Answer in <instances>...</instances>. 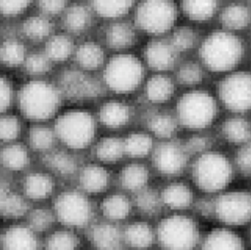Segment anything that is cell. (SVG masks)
Here are the masks:
<instances>
[{
    "mask_svg": "<svg viewBox=\"0 0 251 250\" xmlns=\"http://www.w3.org/2000/svg\"><path fill=\"white\" fill-rule=\"evenodd\" d=\"M155 233L161 250H196L202 239L197 222L182 214L165 217L156 225Z\"/></svg>",
    "mask_w": 251,
    "mask_h": 250,
    "instance_id": "cell-1",
    "label": "cell"
},
{
    "mask_svg": "<svg viewBox=\"0 0 251 250\" xmlns=\"http://www.w3.org/2000/svg\"><path fill=\"white\" fill-rule=\"evenodd\" d=\"M241 40L228 31H215L207 36L200 48V56L208 69L216 72L228 71L243 56Z\"/></svg>",
    "mask_w": 251,
    "mask_h": 250,
    "instance_id": "cell-2",
    "label": "cell"
},
{
    "mask_svg": "<svg viewBox=\"0 0 251 250\" xmlns=\"http://www.w3.org/2000/svg\"><path fill=\"white\" fill-rule=\"evenodd\" d=\"M52 211L56 222L66 228L87 230L93 224V205L88 195L80 190H66L57 194Z\"/></svg>",
    "mask_w": 251,
    "mask_h": 250,
    "instance_id": "cell-3",
    "label": "cell"
},
{
    "mask_svg": "<svg viewBox=\"0 0 251 250\" xmlns=\"http://www.w3.org/2000/svg\"><path fill=\"white\" fill-rule=\"evenodd\" d=\"M60 102V93L56 88L43 80L27 82L19 94L22 113L32 120H45L52 117Z\"/></svg>",
    "mask_w": 251,
    "mask_h": 250,
    "instance_id": "cell-4",
    "label": "cell"
},
{
    "mask_svg": "<svg viewBox=\"0 0 251 250\" xmlns=\"http://www.w3.org/2000/svg\"><path fill=\"white\" fill-rule=\"evenodd\" d=\"M232 175L230 162L220 153H203L193 166L194 182L205 193H221L229 185Z\"/></svg>",
    "mask_w": 251,
    "mask_h": 250,
    "instance_id": "cell-5",
    "label": "cell"
},
{
    "mask_svg": "<svg viewBox=\"0 0 251 250\" xmlns=\"http://www.w3.org/2000/svg\"><path fill=\"white\" fill-rule=\"evenodd\" d=\"M217 103L204 91H192L182 95L177 103V117L188 128H204L216 118Z\"/></svg>",
    "mask_w": 251,
    "mask_h": 250,
    "instance_id": "cell-6",
    "label": "cell"
},
{
    "mask_svg": "<svg viewBox=\"0 0 251 250\" xmlns=\"http://www.w3.org/2000/svg\"><path fill=\"white\" fill-rule=\"evenodd\" d=\"M95 120L83 111L67 112L55 123V133L69 148L83 149L94 139Z\"/></svg>",
    "mask_w": 251,
    "mask_h": 250,
    "instance_id": "cell-7",
    "label": "cell"
},
{
    "mask_svg": "<svg viewBox=\"0 0 251 250\" xmlns=\"http://www.w3.org/2000/svg\"><path fill=\"white\" fill-rule=\"evenodd\" d=\"M144 68L138 57L118 54L111 58L104 71V80L117 93H128L136 90L143 79Z\"/></svg>",
    "mask_w": 251,
    "mask_h": 250,
    "instance_id": "cell-8",
    "label": "cell"
},
{
    "mask_svg": "<svg viewBox=\"0 0 251 250\" xmlns=\"http://www.w3.org/2000/svg\"><path fill=\"white\" fill-rule=\"evenodd\" d=\"M214 217L226 227L243 226L251 222V193L229 191L214 200Z\"/></svg>",
    "mask_w": 251,
    "mask_h": 250,
    "instance_id": "cell-9",
    "label": "cell"
},
{
    "mask_svg": "<svg viewBox=\"0 0 251 250\" xmlns=\"http://www.w3.org/2000/svg\"><path fill=\"white\" fill-rule=\"evenodd\" d=\"M177 8L170 1L142 2L136 13V21L141 29L160 35L168 31L175 23Z\"/></svg>",
    "mask_w": 251,
    "mask_h": 250,
    "instance_id": "cell-10",
    "label": "cell"
},
{
    "mask_svg": "<svg viewBox=\"0 0 251 250\" xmlns=\"http://www.w3.org/2000/svg\"><path fill=\"white\" fill-rule=\"evenodd\" d=\"M219 96L224 105L232 112L249 111L251 108V74L237 72L228 75L220 82Z\"/></svg>",
    "mask_w": 251,
    "mask_h": 250,
    "instance_id": "cell-11",
    "label": "cell"
},
{
    "mask_svg": "<svg viewBox=\"0 0 251 250\" xmlns=\"http://www.w3.org/2000/svg\"><path fill=\"white\" fill-rule=\"evenodd\" d=\"M42 241L26 223L14 222L0 230V250H42Z\"/></svg>",
    "mask_w": 251,
    "mask_h": 250,
    "instance_id": "cell-12",
    "label": "cell"
},
{
    "mask_svg": "<svg viewBox=\"0 0 251 250\" xmlns=\"http://www.w3.org/2000/svg\"><path fill=\"white\" fill-rule=\"evenodd\" d=\"M188 161V151L185 147L173 142H166L154 150L153 164L158 172L164 175L180 173Z\"/></svg>",
    "mask_w": 251,
    "mask_h": 250,
    "instance_id": "cell-13",
    "label": "cell"
},
{
    "mask_svg": "<svg viewBox=\"0 0 251 250\" xmlns=\"http://www.w3.org/2000/svg\"><path fill=\"white\" fill-rule=\"evenodd\" d=\"M125 250H152L156 246L155 227L146 221H133L122 229Z\"/></svg>",
    "mask_w": 251,
    "mask_h": 250,
    "instance_id": "cell-14",
    "label": "cell"
},
{
    "mask_svg": "<svg viewBox=\"0 0 251 250\" xmlns=\"http://www.w3.org/2000/svg\"><path fill=\"white\" fill-rule=\"evenodd\" d=\"M199 250H246V248L240 235L224 226L215 228L202 237Z\"/></svg>",
    "mask_w": 251,
    "mask_h": 250,
    "instance_id": "cell-15",
    "label": "cell"
},
{
    "mask_svg": "<svg viewBox=\"0 0 251 250\" xmlns=\"http://www.w3.org/2000/svg\"><path fill=\"white\" fill-rule=\"evenodd\" d=\"M54 190V179L44 172H33L28 174L22 183V195L26 198L27 201H45L53 195Z\"/></svg>",
    "mask_w": 251,
    "mask_h": 250,
    "instance_id": "cell-16",
    "label": "cell"
},
{
    "mask_svg": "<svg viewBox=\"0 0 251 250\" xmlns=\"http://www.w3.org/2000/svg\"><path fill=\"white\" fill-rule=\"evenodd\" d=\"M176 57L177 50L173 47L171 42L164 40L150 42L145 49V58L148 65L158 71L172 68Z\"/></svg>",
    "mask_w": 251,
    "mask_h": 250,
    "instance_id": "cell-17",
    "label": "cell"
},
{
    "mask_svg": "<svg viewBox=\"0 0 251 250\" xmlns=\"http://www.w3.org/2000/svg\"><path fill=\"white\" fill-rule=\"evenodd\" d=\"M85 240L79 231L70 228H54L42 241V250H85Z\"/></svg>",
    "mask_w": 251,
    "mask_h": 250,
    "instance_id": "cell-18",
    "label": "cell"
},
{
    "mask_svg": "<svg viewBox=\"0 0 251 250\" xmlns=\"http://www.w3.org/2000/svg\"><path fill=\"white\" fill-rule=\"evenodd\" d=\"M80 191L87 195L103 193L110 186V173L103 167L98 165H88L79 174Z\"/></svg>",
    "mask_w": 251,
    "mask_h": 250,
    "instance_id": "cell-19",
    "label": "cell"
},
{
    "mask_svg": "<svg viewBox=\"0 0 251 250\" xmlns=\"http://www.w3.org/2000/svg\"><path fill=\"white\" fill-rule=\"evenodd\" d=\"M162 204L172 211H183L194 202L192 189L183 182H172L161 192Z\"/></svg>",
    "mask_w": 251,
    "mask_h": 250,
    "instance_id": "cell-20",
    "label": "cell"
},
{
    "mask_svg": "<svg viewBox=\"0 0 251 250\" xmlns=\"http://www.w3.org/2000/svg\"><path fill=\"white\" fill-rule=\"evenodd\" d=\"M132 201L124 194L114 193L107 195L100 204V211H101L104 218L107 222L116 224L126 220L132 211Z\"/></svg>",
    "mask_w": 251,
    "mask_h": 250,
    "instance_id": "cell-21",
    "label": "cell"
},
{
    "mask_svg": "<svg viewBox=\"0 0 251 250\" xmlns=\"http://www.w3.org/2000/svg\"><path fill=\"white\" fill-rule=\"evenodd\" d=\"M99 118L106 127L119 128L129 121L130 108L123 102L111 100L105 102L100 108Z\"/></svg>",
    "mask_w": 251,
    "mask_h": 250,
    "instance_id": "cell-22",
    "label": "cell"
},
{
    "mask_svg": "<svg viewBox=\"0 0 251 250\" xmlns=\"http://www.w3.org/2000/svg\"><path fill=\"white\" fill-rule=\"evenodd\" d=\"M120 183L125 191L138 193L141 190L147 188L149 180V171L144 165L130 164L120 173Z\"/></svg>",
    "mask_w": 251,
    "mask_h": 250,
    "instance_id": "cell-23",
    "label": "cell"
},
{
    "mask_svg": "<svg viewBox=\"0 0 251 250\" xmlns=\"http://www.w3.org/2000/svg\"><path fill=\"white\" fill-rule=\"evenodd\" d=\"M56 222L52 208L39 206L30 208L26 215V223L28 226L36 231L42 238L45 237L48 232L54 229V223Z\"/></svg>",
    "mask_w": 251,
    "mask_h": 250,
    "instance_id": "cell-24",
    "label": "cell"
},
{
    "mask_svg": "<svg viewBox=\"0 0 251 250\" xmlns=\"http://www.w3.org/2000/svg\"><path fill=\"white\" fill-rule=\"evenodd\" d=\"M29 210L30 208L26 198L21 194L8 190L1 205H0V216L5 219L18 220L23 217H26Z\"/></svg>",
    "mask_w": 251,
    "mask_h": 250,
    "instance_id": "cell-25",
    "label": "cell"
},
{
    "mask_svg": "<svg viewBox=\"0 0 251 250\" xmlns=\"http://www.w3.org/2000/svg\"><path fill=\"white\" fill-rule=\"evenodd\" d=\"M174 93L172 80L166 75H154L146 85V95L150 101L160 103L169 100Z\"/></svg>",
    "mask_w": 251,
    "mask_h": 250,
    "instance_id": "cell-26",
    "label": "cell"
},
{
    "mask_svg": "<svg viewBox=\"0 0 251 250\" xmlns=\"http://www.w3.org/2000/svg\"><path fill=\"white\" fill-rule=\"evenodd\" d=\"M135 40V30L127 23H114L106 31V41L108 45L116 49L127 48L133 44Z\"/></svg>",
    "mask_w": 251,
    "mask_h": 250,
    "instance_id": "cell-27",
    "label": "cell"
},
{
    "mask_svg": "<svg viewBox=\"0 0 251 250\" xmlns=\"http://www.w3.org/2000/svg\"><path fill=\"white\" fill-rule=\"evenodd\" d=\"M0 162L11 171H21L28 165L29 156L26 148L19 144L4 147L0 152Z\"/></svg>",
    "mask_w": 251,
    "mask_h": 250,
    "instance_id": "cell-28",
    "label": "cell"
},
{
    "mask_svg": "<svg viewBox=\"0 0 251 250\" xmlns=\"http://www.w3.org/2000/svg\"><path fill=\"white\" fill-rule=\"evenodd\" d=\"M76 60L82 68L94 70L102 65L104 52L102 48L94 42H86L78 47Z\"/></svg>",
    "mask_w": 251,
    "mask_h": 250,
    "instance_id": "cell-29",
    "label": "cell"
},
{
    "mask_svg": "<svg viewBox=\"0 0 251 250\" xmlns=\"http://www.w3.org/2000/svg\"><path fill=\"white\" fill-rule=\"evenodd\" d=\"M222 131L232 143H245L251 137V125L247 120L235 117L224 122Z\"/></svg>",
    "mask_w": 251,
    "mask_h": 250,
    "instance_id": "cell-30",
    "label": "cell"
},
{
    "mask_svg": "<svg viewBox=\"0 0 251 250\" xmlns=\"http://www.w3.org/2000/svg\"><path fill=\"white\" fill-rule=\"evenodd\" d=\"M250 14L246 6L232 4L224 8L221 14V22L228 29H242L247 26Z\"/></svg>",
    "mask_w": 251,
    "mask_h": 250,
    "instance_id": "cell-31",
    "label": "cell"
},
{
    "mask_svg": "<svg viewBox=\"0 0 251 250\" xmlns=\"http://www.w3.org/2000/svg\"><path fill=\"white\" fill-rule=\"evenodd\" d=\"M124 153V143L118 138H104L96 147L97 157L104 163L119 161Z\"/></svg>",
    "mask_w": 251,
    "mask_h": 250,
    "instance_id": "cell-32",
    "label": "cell"
},
{
    "mask_svg": "<svg viewBox=\"0 0 251 250\" xmlns=\"http://www.w3.org/2000/svg\"><path fill=\"white\" fill-rule=\"evenodd\" d=\"M72 51V41L65 35H56L52 37L46 45V55L50 61H65L71 55Z\"/></svg>",
    "mask_w": 251,
    "mask_h": 250,
    "instance_id": "cell-33",
    "label": "cell"
},
{
    "mask_svg": "<svg viewBox=\"0 0 251 250\" xmlns=\"http://www.w3.org/2000/svg\"><path fill=\"white\" fill-rule=\"evenodd\" d=\"M123 143L125 153L132 157H143L152 148V139L143 132L130 133Z\"/></svg>",
    "mask_w": 251,
    "mask_h": 250,
    "instance_id": "cell-34",
    "label": "cell"
},
{
    "mask_svg": "<svg viewBox=\"0 0 251 250\" xmlns=\"http://www.w3.org/2000/svg\"><path fill=\"white\" fill-rule=\"evenodd\" d=\"M135 204L138 210L146 216L155 215L163 205L161 194L148 187L136 193Z\"/></svg>",
    "mask_w": 251,
    "mask_h": 250,
    "instance_id": "cell-35",
    "label": "cell"
},
{
    "mask_svg": "<svg viewBox=\"0 0 251 250\" xmlns=\"http://www.w3.org/2000/svg\"><path fill=\"white\" fill-rule=\"evenodd\" d=\"M216 1H183L182 10L190 19L205 21L214 16L217 11Z\"/></svg>",
    "mask_w": 251,
    "mask_h": 250,
    "instance_id": "cell-36",
    "label": "cell"
},
{
    "mask_svg": "<svg viewBox=\"0 0 251 250\" xmlns=\"http://www.w3.org/2000/svg\"><path fill=\"white\" fill-rule=\"evenodd\" d=\"M52 25L44 17H30L23 24V32L31 40H43L51 32Z\"/></svg>",
    "mask_w": 251,
    "mask_h": 250,
    "instance_id": "cell-37",
    "label": "cell"
},
{
    "mask_svg": "<svg viewBox=\"0 0 251 250\" xmlns=\"http://www.w3.org/2000/svg\"><path fill=\"white\" fill-rule=\"evenodd\" d=\"M64 86H66L69 93L75 95H95L97 93L96 83L89 78H86L82 75L70 74L67 75L65 78Z\"/></svg>",
    "mask_w": 251,
    "mask_h": 250,
    "instance_id": "cell-38",
    "label": "cell"
},
{
    "mask_svg": "<svg viewBox=\"0 0 251 250\" xmlns=\"http://www.w3.org/2000/svg\"><path fill=\"white\" fill-rule=\"evenodd\" d=\"M90 19V13L85 6L74 5L66 13L65 24L69 30L79 32L88 27Z\"/></svg>",
    "mask_w": 251,
    "mask_h": 250,
    "instance_id": "cell-39",
    "label": "cell"
},
{
    "mask_svg": "<svg viewBox=\"0 0 251 250\" xmlns=\"http://www.w3.org/2000/svg\"><path fill=\"white\" fill-rule=\"evenodd\" d=\"M0 61L7 66H18L25 61V48L18 41H6L0 47Z\"/></svg>",
    "mask_w": 251,
    "mask_h": 250,
    "instance_id": "cell-40",
    "label": "cell"
},
{
    "mask_svg": "<svg viewBox=\"0 0 251 250\" xmlns=\"http://www.w3.org/2000/svg\"><path fill=\"white\" fill-rule=\"evenodd\" d=\"M132 1H94L92 6L95 12L105 18H118L129 12Z\"/></svg>",
    "mask_w": 251,
    "mask_h": 250,
    "instance_id": "cell-41",
    "label": "cell"
},
{
    "mask_svg": "<svg viewBox=\"0 0 251 250\" xmlns=\"http://www.w3.org/2000/svg\"><path fill=\"white\" fill-rule=\"evenodd\" d=\"M46 161L50 169L63 176H69L76 171L77 168L76 162L68 153L55 152L50 154Z\"/></svg>",
    "mask_w": 251,
    "mask_h": 250,
    "instance_id": "cell-42",
    "label": "cell"
},
{
    "mask_svg": "<svg viewBox=\"0 0 251 250\" xmlns=\"http://www.w3.org/2000/svg\"><path fill=\"white\" fill-rule=\"evenodd\" d=\"M149 128L155 136L160 138H170L176 130V122L171 116L166 114H157L149 120Z\"/></svg>",
    "mask_w": 251,
    "mask_h": 250,
    "instance_id": "cell-43",
    "label": "cell"
},
{
    "mask_svg": "<svg viewBox=\"0 0 251 250\" xmlns=\"http://www.w3.org/2000/svg\"><path fill=\"white\" fill-rule=\"evenodd\" d=\"M54 141V133L53 131L42 125L32 127L29 131V142L33 149L40 150H48L51 148Z\"/></svg>",
    "mask_w": 251,
    "mask_h": 250,
    "instance_id": "cell-44",
    "label": "cell"
},
{
    "mask_svg": "<svg viewBox=\"0 0 251 250\" xmlns=\"http://www.w3.org/2000/svg\"><path fill=\"white\" fill-rule=\"evenodd\" d=\"M202 70L195 63H187L180 67L177 73V78L186 86H193L202 79Z\"/></svg>",
    "mask_w": 251,
    "mask_h": 250,
    "instance_id": "cell-45",
    "label": "cell"
},
{
    "mask_svg": "<svg viewBox=\"0 0 251 250\" xmlns=\"http://www.w3.org/2000/svg\"><path fill=\"white\" fill-rule=\"evenodd\" d=\"M20 133V122L17 117L3 116L0 117V140L13 141Z\"/></svg>",
    "mask_w": 251,
    "mask_h": 250,
    "instance_id": "cell-46",
    "label": "cell"
},
{
    "mask_svg": "<svg viewBox=\"0 0 251 250\" xmlns=\"http://www.w3.org/2000/svg\"><path fill=\"white\" fill-rule=\"evenodd\" d=\"M196 41L195 32L189 27H180L173 33L171 44L178 51H183L193 47Z\"/></svg>",
    "mask_w": 251,
    "mask_h": 250,
    "instance_id": "cell-47",
    "label": "cell"
},
{
    "mask_svg": "<svg viewBox=\"0 0 251 250\" xmlns=\"http://www.w3.org/2000/svg\"><path fill=\"white\" fill-rule=\"evenodd\" d=\"M26 70L33 75H41L50 69V60L46 54L35 53L25 60Z\"/></svg>",
    "mask_w": 251,
    "mask_h": 250,
    "instance_id": "cell-48",
    "label": "cell"
},
{
    "mask_svg": "<svg viewBox=\"0 0 251 250\" xmlns=\"http://www.w3.org/2000/svg\"><path fill=\"white\" fill-rule=\"evenodd\" d=\"M13 99V89L11 83L4 77L0 76V114L10 106Z\"/></svg>",
    "mask_w": 251,
    "mask_h": 250,
    "instance_id": "cell-49",
    "label": "cell"
},
{
    "mask_svg": "<svg viewBox=\"0 0 251 250\" xmlns=\"http://www.w3.org/2000/svg\"><path fill=\"white\" fill-rule=\"evenodd\" d=\"M29 4V1H0V13L5 16H16L23 13Z\"/></svg>",
    "mask_w": 251,
    "mask_h": 250,
    "instance_id": "cell-50",
    "label": "cell"
},
{
    "mask_svg": "<svg viewBox=\"0 0 251 250\" xmlns=\"http://www.w3.org/2000/svg\"><path fill=\"white\" fill-rule=\"evenodd\" d=\"M237 164L242 172L249 175L251 174V145L242 148L238 152Z\"/></svg>",
    "mask_w": 251,
    "mask_h": 250,
    "instance_id": "cell-51",
    "label": "cell"
},
{
    "mask_svg": "<svg viewBox=\"0 0 251 250\" xmlns=\"http://www.w3.org/2000/svg\"><path fill=\"white\" fill-rule=\"evenodd\" d=\"M207 141L201 137H194L187 142L186 150L188 153H199L203 152L206 149Z\"/></svg>",
    "mask_w": 251,
    "mask_h": 250,
    "instance_id": "cell-52",
    "label": "cell"
},
{
    "mask_svg": "<svg viewBox=\"0 0 251 250\" xmlns=\"http://www.w3.org/2000/svg\"><path fill=\"white\" fill-rule=\"evenodd\" d=\"M39 6L42 8V11L47 14H57L66 7L65 1H41L39 3Z\"/></svg>",
    "mask_w": 251,
    "mask_h": 250,
    "instance_id": "cell-53",
    "label": "cell"
},
{
    "mask_svg": "<svg viewBox=\"0 0 251 250\" xmlns=\"http://www.w3.org/2000/svg\"><path fill=\"white\" fill-rule=\"evenodd\" d=\"M8 190H10V189L6 188L5 186L0 185V205H1L2 200H3V198H4L5 194L7 193V191H8Z\"/></svg>",
    "mask_w": 251,
    "mask_h": 250,
    "instance_id": "cell-54",
    "label": "cell"
},
{
    "mask_svg": "<svg viewBox=\"0 0 251 250\" xmlns=\"http://www.w3.org/2000/svg\"><path fill=\"white\" fill-rule=\"evenodd\" d=\"M250 240H251V229H250Z\"/></svg>",
    "mask_w": 251,
    "mask_h": 250,
    "instance_id": "cell-55",
    "label": "cell"
}]
</instances>
